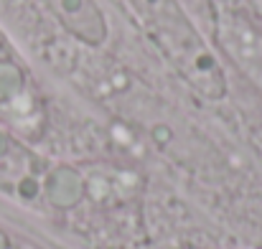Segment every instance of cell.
Instances as JSON below:
<instances>
[{
  "label": "cell",
  "mask_w": 262,
  "mask_h": 249,
  "mask_svg": "<svg viewBox=\"0 0 262 249\" xmlns=\"http://www.w3.org/2000/svg\"><path fill=\"white\" fill-rule=\"evenodd\" d=\"M222 43L234 64L262 89V36L245 20H229L222 26Z\"/></svg>",
  "instance_id": "1"
}]
</instances>
